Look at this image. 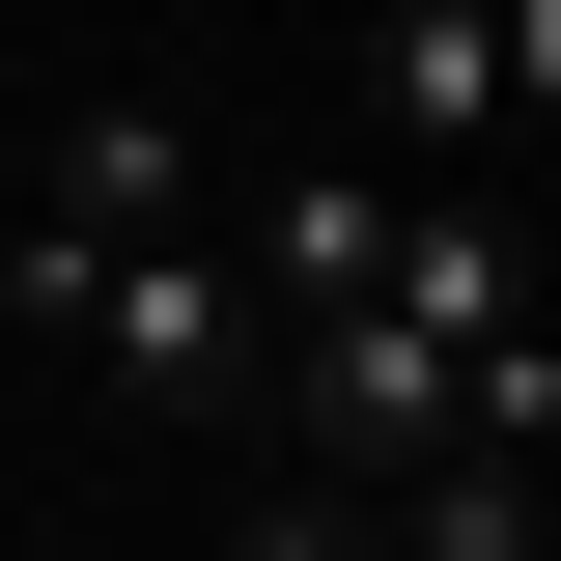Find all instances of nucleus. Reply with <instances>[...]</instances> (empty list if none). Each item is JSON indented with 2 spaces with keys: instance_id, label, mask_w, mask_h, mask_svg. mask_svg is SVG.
Returning a JSON list of instances; mask_svg holds the SVG:
<instances>
[{
  "instance_id": "1",
  "label": "nucleus",
  "mask_w": 561,
  "mask_h": 561,
  "mask_svg": "<svg viewBox=\"0 0 561 561\" xmlns=\"http://www.w3.org/2000/svg\"><path fill=\"white\" fill-rule=\"evenodd\" d=\"M0 337L28 365H84V393H140V421H253V280H225V225H169V253H84V225H28L0 253Z\"/></svg>"
},
{
  "instance_id": "2",
  "label": "nucleus",
  "mask_w": 561,
  "mask_h": 561,
  "mask_svg": "<svg viewBox=\"0 0 561 561\" xmlns=\"http://www.w3.org/2000/svg\"><path fill=\"white\" fill-rule=\"evenodd\" d=\"M253 421L280 449H309V478H449V449H478V337H393V309H280L253 337Z\"/></svg>"
},
{
  "instance_id": "3",
  "label": "nucleus",
  "mask_w": 561,
  "mask_h": 561,
  "mask_svg": "<svg viewBox=\"0 0 561 561\" xmlns=\"http://www.w3.org/2000/svg\"><path fill=\"white\" fill-rule=\"evenodd\" d=\"M561 113V0H393L365 28V169H505Z\"/></svg>"
},
{
  "instance_id": "4",
  "label": "nucleus",
  "mask_w": 561,
  "mask_h": 561,
  "mask_svg": "<svg viewBox=\"0 0 561 561\" xmlns=\"http://www.w3.org/2000/svg\"><path fill=\"white\" fill-rule=\"evenodd\" d=\"M28 225H84V253H169V225H197V113H169V84H113V113L57 140V197Z\"/></svg>"
},
{
  "instance_id": "5",
  "label": "nucleus",
  "mask_w": 561,
  "mask_h": 561,
  "mask_svg": "<svg viewBox=\"0 0 561 561\" xmlns=\"http://www.w3.org/2000/svg\"><path fill=\"white\" fill-rule=\"evenodd\" d=\"M365 253H393V169L337 140V169H280V197H253V253H225V280H253V309H365Z\"/></svg>"
},
{
  "instance_id": "6",
  "label": "nucleus",
  "mask_w": 561,
  "mask_h": 561,
  "mask_svg": "<svg viewBox=\"0 0 561 561\" xmlns=\"http://www.w3.org/2000/svg\"><path fill=\"white\" fill-rule=\"evenodd\" d=\"M253 561H365V534H337V505H253Z\"/></svg>"
}]
</instances>
